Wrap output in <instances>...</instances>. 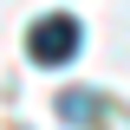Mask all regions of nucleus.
Returning <instances> with one entry per match:
<instances>
[{
	"label": "nucleus",
	"instance_id": "nucleus-2",
	"mask_svg": "<svg viewBox=\"0 0 130 130\" xmlns=\"http://www.w3.org/2000/svg\"><path fill=\"white\" fill-rule=\"evenodd\" d=\"M59 111L72 117V124H98V117H104V98H91V91H65Z\"/></svg>",
	"mask_w": 130,
	"mask_h": 130
},
{
	"label": "nucleus",
	"instance_id": "nucleus-1",
	"mask_svg": "<svg viewBox=\"0 0 130 130\" xmlns=\"http://www.w3.org/2000/svg\"><path fill=\"white\" fill-rule=\"evenodd\" d=\"M78 39H85V32H78L72 13H46V20L26 26V59L32 65H65L72 52H78Z\"/></svg>",
	"mask_w": 130,
	"mask_h": 130
}]
</instances>
